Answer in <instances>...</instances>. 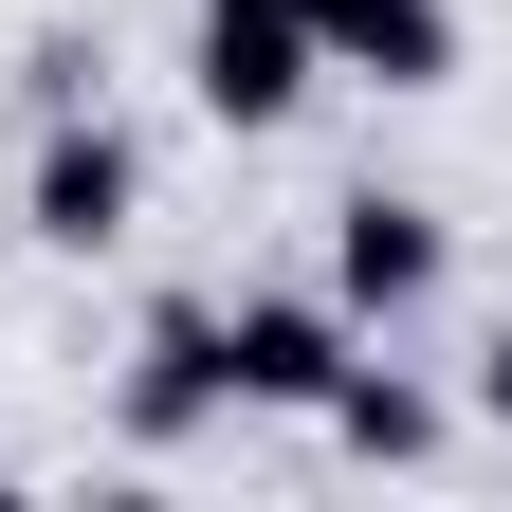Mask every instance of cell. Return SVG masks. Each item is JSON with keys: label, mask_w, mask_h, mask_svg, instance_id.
<instances>
[{"label": "cell", "mask_w": 512, "mask_h": 512, "mask_svg": "<svg viewBox=\"0 0 512 512\" xmlns=\"http://www.w3.org/2000/svg\"><path fill=\"white\" fill-rule=\"evenodd\" d=\"M311 74H330V55H311L293 0H202V110H220V128H275Z\"/></svg>", "instance_id": "cell-1"}, {"label": "cell", "mask_w": 512, "mask_h": 512, "mask_svg": "<svg viewBox=\"0 0 512 512\" xmlns=\"http://www.w3.org/2000/svg\"><path fill=\"white\" fill-rule=\"evenodd\" d=\"M293 19H311L330 74H384V92H439V74H458V0H293Z\"/></svg>", "instance_id": "cell-2"}, {"label": "cell", "mask_w": 512, "mask_h": 512, "mask_svg": "<svg viewBox=\"0 0 512 512\" xmlns=\"http://www.w3.org/2000/svg\"><path fill=\"white\" fill-rule=\"evenodd\" d=\"M220 384H238V403H330V384H348V330L311 293H256L238 330H220Z\"/></svg>", "instance_id": "cell-3"}, {"label": "cell", "mask_w": 512, "mask_h": 512, "mask_svg": "<svg viewBox=\"0 0 512 512\" xmlns=\"http://www.w3.org/2000/svg\"><path fill=\"white\" fill-rule=\"evenodd\" d=\"M330 275H348V311H403V293H439V220H421V202H348Z\"/></svg>", "instance_id": "cell-4"}, {"label": "cell", "mask_w": 512, "mask_h": 512, "mask_svg": "<svg viewBox=\"0 0 512 512\" xmlns=\"http://www.w3.org/2000/svg\"><path fill=\"white\" fill-rule=\"evenodd\" d=\"M37 238H74V256L128 238V147H110V128H74V147L37 165Z\"/></svg>", "instance_id": "cell-5"}, {"label": "cell", "mask_w": 512, "mask_h": 512, "mask_svg": "<svg viewBox=\"0 0 512 512\" xmlns=\"http://www.w3.org/2000/svg\"><path fill=\"white\" fill-rule=\"evenodd\" d=\"M202 403H220V330H202V311H165V330H147V439H183Z\"/></svg>", "instance_id": "cell-6"}, {"label": "cell", "mask_w": 512, "mask_h": 512, "mask_svg": "<svg viewBox=\"0 0 512 512\" xmlns=\"http://www.w3.org/2000/svg\"><path fill=\"white\" fill-rule=\"evenodd\" d=\"M311 421H330L348 458H421V439H439V421L403 403V384H330V403H311Z\"/></svg>", "instance_id": "cell-7"}, {"label": "cell", "mask_w": 512, "mask_h": 512, "mask_svg": "<svg viewBox=\"0 0 512 512\" xmlns=\"http://www.w3.org/2000/svg\"><path fill=\"white\" fill-rule=\"evenodd\" d=\"M494 421H512V348H494Z\"/></svg>", "instance_id": "cell-8"}]
</instances>
